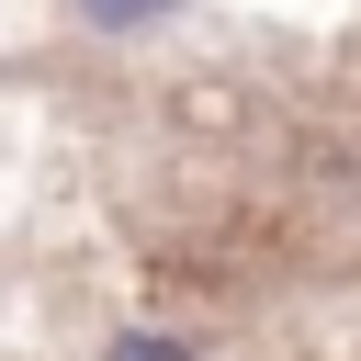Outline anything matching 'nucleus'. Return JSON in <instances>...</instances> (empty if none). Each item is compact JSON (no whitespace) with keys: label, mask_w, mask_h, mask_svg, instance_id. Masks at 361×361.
I'll return each instance as SVG.
<instances>
[{"label":"nucleus","mask_w":361,"mask_h":361,"mask_svg":"<svg viewBox=\"0 0 361 361\" xmlns=\"http://www.w3.org/2000/svg\"><path fill=\"white\" fill-rule=\"evenodd\" d=\"M180 0H79V23H102V34H147V23H169Z\"/></svg>","instance_id":"f257e3e1"},{"label":"nucleus","mask_w":361,"mask_h":361,"mask_svg":"<svg viewBox=\"0 0 361 361\" xmlns=\"http://www.w3.org/2000/svg\"><path fill=\"white\" fill-rule=\"evenodd\" d=\"M113 361H192V338H169V327H124Z\"/></svg>","instance_id":"f03ea898"}]
</instances>
